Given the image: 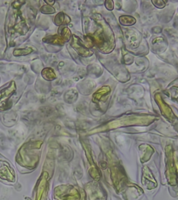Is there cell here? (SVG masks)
I'll return each instance as SVG.
<instances>
[{
  "label": "cell",
  "instance_id": "1",
  "mask_svg": "<svg viewBox=\"0 0 178 200\" xmlns=\"http://www.w3.org/2000/svg\"><path fill=\"white\" fill-rule=\"evenodd\" d=\"M50 10H52V11H54V9L52 8H51L50 6H43L42 9H41V11L43 12V13H47V11H49V13H52V12L50 11Z\"/></svg>",
  "mask_w": 178,
  "mask_h": 200
}]
</instances>
